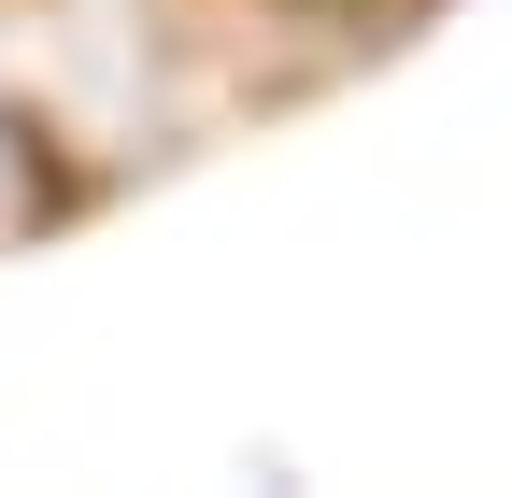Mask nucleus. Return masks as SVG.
Instances as JSON below:
<instances>
[{
	"label": "nucleus",
	"mask_w": 512,
	"mask_h": 498,
	"mask_svg": "<svg viewBox=\"0 0 512 498\" xmlns=\"http://www.w3.org/2000/svg\"><path fill=\"white\" fill-rule=\"evenodd\" d=\"M285 29H313V43H399L413 15H441V0H271Z\"/></svg>",
	"instance_id": "f257e3e1"
}]
</instances>
